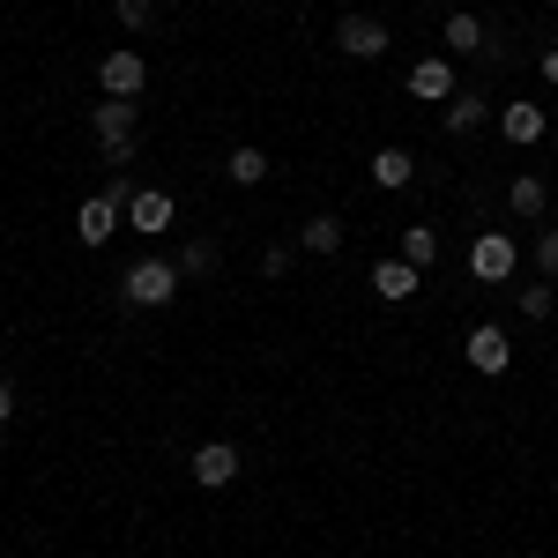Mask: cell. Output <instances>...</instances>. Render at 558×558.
<instances>
[{"label":"cell","mask_w":558,"mask_h":558,"mask_svg":"<svg viewBox=\"0 0 558 558\" xmlns=\"http://www.w3.org/2000/svg\"><path fill=\"white\" fill-rule=\"evenodd\" d=\"M120 299L128 305H172L179 299V260H134L120 276Z\"/></svg>","instance_id":"6da1fadb"},{"label":"cell","mask_w":558,"mask_h":558,"mask_svg":"<svg viewBox=\"0 0 558 558\" xmlns=\"http://www.w3.org/2000/svg\"><path fill=\"white\" fill-rule=\"evenodd\" d=\"M120 216H128V186H105V194H89V202H83V216H75L83 246H105V239L120 231Z\"/></svg>","instance_id":"7a4b0ae2"},{"label":"cell","mask_w":558,"mask_h":558,"mask_svg":"<svg viewBox=\"0 0 558 558\" xmlns=\"http://www.w3.org/2000/svg\"><path fill=\"white\" fill-rule=\"evenodd\" d=\"M336 45H343L350 60H387V23L380 15H343V23H336Z\"/></svg>","instance_id":"3957f363"},{"label":"cell","mask_w":558,"mask_h":558,"mask_svg":"<svg viewBox=\"0 0 558 558\" xmlns=\"http://www.w3.org/2000/svg\"><path fill=\"white\" fill-rule=\"evenodd\" d=\"M514 239H507V231H484V239H476L470 246V276L476 283H507V276H514Z\"/></svg>","instance_id":"277c9868"},{"label":"cell","mask_w":558,"mask_h":558,"mask_svg":"<svg viewBox=\"0 0 558 558\" xmlns=\"http://www.w3.org/2000/svg\"><path fill=\"white\" fill-rule=\"evenodd\" d=\"M231 476H239V447H231V439H202V447H194V484H202V492H223Z\"/></svg>","instance_id":"5b68a950"},{"label":"cell","mask_w":558,"mask_h":558,"mask_svg":"<svg viewBox=\"0 0 558 558\" xmlns=\"http://www.w3.org/2000/svg\"><path fill=\"white\" fill-rule=\"evenodd\" d=\"M128 223L142 231V239H165V231H172V194H165V186H142V194H128Z\"/></svg>","instance_id":"8992f818"},{"label":"cell","mask_w":558,"mask_h":558,"mask_svg":"<svg viewBox=\"0 0 558 558\" xmlns=\"http://www.w3.org/2000/svg\"><path fill=\"white\" fill-rule=\"evenodd\" d=\"M97 83H105V97H142V83H149V68H142V52H105Z\"/></svg>","instance_id":"52a82bcc"},{"label":"cell","mask_w":558,"mask_h":558,"mask_svg":"<svg viewBox=\"0 0 558 558\" xmlns=\"http://www.w3.org/2000/svg\"><path fill=\"white\" fill-rule=\"evenodd\" d=\"M417 283H425V268H410V260H402V254H395V260H373V291H380L387 305L417 299Z\"/></svg>","instance_id":"ba28073f"},{"label":"cell","mask_w":558,"mask_h":558,"mask_svg":"<svg viewBox=\"0 0 558 558\" xmlns=\"http://www.w3.org/2000/svg\"><path fill=\"white\" fill-rule=\"evenodd\" d=\"M134 120H142V97H105V105H89V128H97V142H120V134H134Z\"/></svg>","instance_id":"9c48e42d"},{"label":"cell","mask_w":558,"mask_h":558,"mask_svg":"<svg viewBox=\"0 0 558 558\" xmlns=\"http://www.w3.org/2000/svg\"><path fill=\"white\" fill-rule=\"evenodd\" d=\"M470 365L476 373H507V365H514V343L484 320V328H470Z\"/></svg>","instance_id":"30bf717a"},{"label":"cell","mask_w":558,"mask_h":558,"mask_svg":"<svg viewBox=\"0 0 558 558\" xmlns=\"http://www.w3.org/2000/svg\"><path fill=\"white\" fill-rule=\"evenodd\" d=\"M410 97L447 105V97H454V68H447V60H417V68H410Z\"/></svg>","instance_id":"8fae6325"},{"label":"cell","mask_w":558,"mask_h":558,"mask_svg":"<svg viewBox=\"0 0 558 558\" xmlns=\"http://www.w3.org/2000/svg\"><path fill=\"white\" fill-rule=\"evenodd\" d=\"M484 120H492V105H484L476 89H454V97H447V128L454 134H476Z\"/></svg>","instance_id":"7c38bea8"},{"label":"cell","mask_w":558,"mask_h":558,"mask_svg":"<svg viewBox=\"0 0 558 558\" xmlns=\"http://www.w3.org/2000/svg\"><path fill=\"white\" fill-rule=\"evenodd\" d=\"M499 134L529 149V142H544V112H536V105H507V112H499Z\"/></svg>","instance_id":"4fadbf2b"},{"label":"cell","mask_w":558,"mask_h":558,"mask_svg":"<svg viewBox=\"0 0 558 558\" xmlns=\"http://www.w3.org/2000/svg\"><path fill=\"white\" fill-rule=\"evenodd\" d=\"M410 179H417V157H410V149H380V157H373V186L395 194V186H410Z\"/></svg>","instance_id":"5bb4252c"},{"label":"cell","mask_w":558,"mask_h":558,"mask_svg":"<svg viewBox=\"0 0 558 558\" xmlns=\"http://www.w3.org/2000/svg\"><path fill=\"white\" fill-rule=\"evenodd\" d=\"M223 172H231V186H260V179H268V157H260L254 142H239V149L223 157Z\"/></svg>","instance_id":"9a60e30c"},{"label":"cell","mask_w":558,"mask_h":558,"mask_svg":"<svg viewBox=\"0 0 558 558\" xmlns=\"http://www.w3.org/2000/svg\"><path fill=\"white\" fill-rule=\"evenodd\" d=\"M299 246H305V254H336V246H343V223H336V216H305Z\"/></svg>","instance_id":"2e32d148"},{"label":"cell","mask_w":558,"mask_h":558,"mask_svg":"<svg viewBox=\"0 0 558 558\" xmlns=\"http://www.w3.org/2000/svg\"><path fill=\"white\" fill-rule=\"evenodd\" d=\"M402 260H410V268H432V260H439V231H432V223H402Z\"/></svg>","instance_id":"e0dca14e"},{"label":"cell","mask_w":558,"mask_h":558,"mask_svg":"<svg viewBox=\"0 0 558 558\" xmlns=\"http://www.w3.org/2000/svg\"><path fill=\"white\" fill-rule=\"evenodd\" d=\"M507 209H514V216H544V209H551V186H544V179H514Z\"/></svg>","instance_id":"ac0fdd59"},{"label":"cell","mask_w":558,"mask_h":558,"mask_svg":"<svg viewBox=\"0 0 558 558\" xmlns=\"http://www.w3.org/2000/svg\"><path fill=\"white\" fill-rule=\"evenodd\" d=\"M447 45H454V52H492V45H484V23H476V15H447Z\"/></svg>","instance_id":"d6986e66"},{"label":"cell","mask_w":558,"mask_h":558,"mask_svg":"<svg viewBox=\"0 0 558 558\" xmlns=\"http://www.w3.org/2000/svg\"><path fill=\"white\" fill-rule=\"evenodd\" d=\"M209 268H216V246H209V239H194V246L179 254V276H209Z\"/></svg>","instance_id":"ffe728a7"},{"label":"cell","mask_w":558,"mask_h":558,"mask_svg":"<svg viewBox=\"0 0 558 558\" xmlns=\"http://www.w3.org/2000/svg\"><path fill=\"white\" fill-rule=\"evenodd\" d=\"M521 313H529V320H551V283H529V291H521Z\"/></svg>","instance_id":"44dd1931"},{"label":"cell","mask_w":558,"mask_h":558,"mask_svg":"<svg viewBox=\"0 0 558 558\" xmlns=\"http://www.w3.org/2000/svg\"><path fill=\"white\" fill-rule=\"evenodd\" d=\"M536 268H544V276H551V283H558V223H551V231H544V239H536Z\"/></svg>","instance_id":"7402d4cb"},{"label":"cell","mask_w":558,"mask_h":558,"mask_svg":"<svg viewBox=\"0 0 558 558\" xmlns=\"http://www.w3.org/2000/svg\"><path fill=\"white\" fill-rule=\"evenodd\" d=\"M260 276L283 283V276H291V246H268V254H260Z\"/></svg>","instance_id":"603a6c76"},{"label":"cell","mask_w":558,"mask_h":558,"mask_svg":"<svg viewBox=\"0 0 558 558\" xmlns=\"http://www.w3.org/2000/svg\"><path fill=\"white\" fill-rule=\"evenodd\" d=\"M112 8H120V23H128V31H142V23H149V8H157V0H112Z\"/></svg>","instance_id":"cb8c5ba5"},{"label":"cell","mask_w":558,"mask_h":558,"mask_svg":"<svg viewBox=\"0 0 558 558\" xmlns=\"http://www.w3.org/2000/svg\"><path fill=\"white\" fill-rule=\"evenodd\" d=\"M105 149V165H134V134H120V142H97Z\"/></svg>","instance_id":"d4e9b609"},{"label":"cell","mask_w":558,"mask_h":558,"mask_svg":"<svg viewBox=\"0 0 558 558\" xmlns=\"http://www.w3.org/2000/svg\"><path fill=\"white\" fill-rule=\"evenodd\" d=\"M8 417H15V387L0 380V425H8Z\"/></svg>","instance_id":"484cf974"},{"label":"cell","mask_w":558,"mask_h":558,"mask_svg":"<svg viewBox=\"0 0 558 558\" xmlns=\"http://www.w3.org/2000/svg\"><path fill=\"white\" fill-rule=\"evenodd\" d=\"M544 83H558V45H551V52H544Z\"/></svg>","instance_id":"4316f807"}]
</instances>
